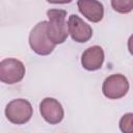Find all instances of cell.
<instances>
[{
  "mask_svg": "<svg viewBox=\"0 0 133 133\" xmlns=\"http://www.w3.org/2000/svg\"><path fill=\"white\" fill-rule=\"evenodd\" d=\"M48 25H47V35L49 39L54 44H62L66 41L69 32L66 28V11L63 9H49L47 11Z\"/></svg>",
  "mask_w": 133,
  "mask_h": 133,
  "instance_id": "cell-1",
  "label": "cell"
},
{
  "mask_svg": "<svg viewBox=\"0 0 133 133\" xmlns=\"http://www.w3.org/2000/svg\"><path fill=\"white\" fill-rule=\"evenodd\" d=\"M47 21L37 23L29 34L30 48L38 55H49L55 48V45L49 39L47 35Z\"/></svg>",
  "mask_w": 133,
  "mask_h": 133,
  "instance_id": "cell-2",
  "label": "cell"
},
{
  "mask_svg": "<svg viewBox=\"0 0 133 133\" xmlns=\"http://www.w3.org/2000/svg\"><path fill=\"white\" fill-rule=\"evenodd\" d=\"M32 106L25 99H16L10 101L5 108L7 119L17 125L27 123L32 116Z\"/></svg>",
  "mask_w": 133,
  "mask_h": 133,
  "instance_id": "cell-3",
  "label": "cell"
},
{
  "mask_svg": "<svg viewBox=\"0 0 133 133\" xmlns=\"http://www.w3.org/2000/svg\"><path fill=\"white\" fill-rule=\"evenodd\" d=\"M129 90L128 79L122 74H113L108 76L102 86V91L104 96L108 99H121Z\"/></svg>",
  "mask_w": 133,
  "mask_h": 133,
  "instance_id": "cell-4",
  "label": "cell"
},
{
  "mask_svg": "<svg viewBox=\"0 0 133 133\" xmlns=\"http://www.w3.org/2000/svg\"><path fill=\"white\" fill-rule=\"evenodd\" d=\"M25 66L22 61L15 58H6L0 62V80L7 84H14L23 79Z\"/></svg>",
  "mask_w": 133,
  "mask_h": 133,
  "instance_id": "cell-5",
  "label": "cell"
},
{
  "mask_svg": "<svg viewBox=\"0 0 133 133\" xmlns=\"http://www.w3.org/2000/svg\"><path fill=\"white\" fill-rule=\"evenodd\" d=\"M39 112L44 119L51 125L60 123L64 115L61 104L53 98H45L41 102Z\"/></svg>",
  "mask_w": 133,
  "mask_h": 133,
  "instance_id": "cell-6",
  "label": "cell"
},
{
  "mask_svg": "<svg viewBox=\"0 0 133 133\" xmlns=\"http://www.w3.org/2000/svg\"><path fill=\"white\" fill-rule=\"evenodd\" d=\"M69 33L77 43H85L92 36L91 27L77 15H71L68 21Z\"/></svg>",
  "mask_w": 133,
  "mask_h": 133,
  "instance_id": "cell-7",
  "label": "cell"
},
{
  "mask_svg": "<svg viewBox=\"0 0 133 133\" xmlns=\"http://www.w3.org/2000/svg\"><path fill=\"white\" fill-rule=\"evenodd\" d=\"M104 61V51L100 46H92L87 48L81 56L82 66L87 71L99 70Z\"/></svg>",
  "mask_w": 133,
  "mask_h": 133,
  "instance_id": "cell-8",
  "label": "cell"
},
{
  "mask_svg": "<svg viewBox=\"0 0 133 133\" xmlns=\"http://www.w3.org/2000/svg\"><path fill=\"white\" fill-rule=\"evenodd\" d=\"M79 11L91 22H100L104 17L103 4L96 0H80L77 2Z\"/></svg>",
  "mask_w": 133,
  "mask_h": 133,
  "instance_id": "cell-9",
  "label": "cell"
},
{
  "mask_svg": "<svg viewBox=\"0 0 133 133\" xmlns=\"http://www.w3.org/2000/svg\"><path fill=\"white\" fill-rule=\"evenodd\" d=\"M111 5L115 11L126 14L133 9V0H112Z\"/></svg>",
  "mask_w": 133,
  "mask_h": 133,
  "instance_id": "cell-10",
  "label": "cell"
},
{
  "mask_svg": "<svg viewBox=\"0 0 133 133\" xmlns=\"http://www.w3.org/2000/svg\"><path fill=\"white\" fill-rule=\"evenodd\" d=\"M119 129L123 133H133V113H126L122 116Z\"/></svg>",
  "mask_w": 133,
  "mask_h": 133,
  "instance_id": "cell-11",
  "label": "cell"
},
{
  "mask_svg": "<svg viewBox=\"0 0 133 133\" xmlns=\"http://www.w3.org/2000/svg\"><path fill=\"white\" fill-rule=\"evenodd\" d=\"M128 50H129V52L133 55V34L129 37V39H128Z\"/></svg>",
  "mask_w": 133,
  "mask_h": 133,
  "instance_id": "cell-12",
  "label": "cell"
}]
</instances>
